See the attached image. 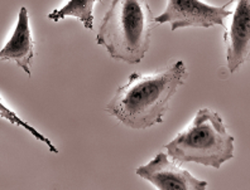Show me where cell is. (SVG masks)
<instances>
[{
  "label": "cell",
  "instance_id": "cell-3",
  "mask_svg": "<svg viewBox=\"0 0 250 190\" xmlns=\"http://www.w3.org/2000/svg\"><path fill=\"white\" fill-rule=\"evenodd\" d=\"M165 148L172 160L178 164L196 163L220 169L234 157V137L216 112L201 109L192 124Z\"/></svg>",
  "mask_w": 250,
  "mask_h": 190
},
{
  "label": "cell",
  "instance_id": "cell-6",
  "mask_svg": "<svg viewBox=\"0 0 250 190\" xmlns=\"http://www.w3.org/2000/svg\"><path fill=\"white\" fill-rule=\"evenodd\" d=\"M236 3L229 29L224 34L226 63L231 73L250 58V0H234Z\"/></svg>",
  "mask_w": 250,
  "mask_h": 190
},
{
  "label": "cell",
  "instance_id": "cell-7",
  "mask_svg": "<svg viewBox=\"0 0 250 190\" xmlns=\"http://www.w3.org/2000/svg\"><path fill=\"white\" fill-rule=\"evenodd\" d=\"M1 60H13L27 75L31 76L34 59V40L32 37L28 10L23 6L19 12L17 27L12 38L0 52Z\"/></svg>",
  "mask_w": 250,
  "mask_h": 190
},
{
  "label": "cell",
  "instance_id": "cell-1",
  "mask_svg": "<svg viewBox=\"0 0 250 190\" xmlns=\"http://www.w3.org/2000/svg\"><path fill=\"white\" fill-rule=\"evenodd\" d=\"M185 78L186 66L182 60L149 76L133 73L128 82L116 90L106 111L134 130L152 127L162 122L169 101Z\"/></svg>",
  "mask_w": 250,
  "mask_h": 190
},
{
  "label": "cell",
  "instance_id": "cell-8",
  "mask_svg": "<svg viewBox=\"0 0 250 190\" xmlns=\"http://www.w3.org/2000/svg\"><path fill=\"white\" fill-rule=\"evenodd\" d=\"M99 0H70L61 9H55L48 14V19L60 21L67 17H75L86 29L94 28V5Z\"/></svg>",
  "mask_w": 250,
  "mask_h": 190
},
{
  "label": "cell",
  "instance_id": "cell-5",
  "mask_svg": "<svg viewBox=\"0 0 250 190\" xmlns=\"http://www.w3.org/2000/svg\"><path fill=\"white\" fill-rule=\"evenodd\" d=\"M135 172L161 190H204L208 188V181L195 178L181 168L177 161L169 160L166 152L157 154L149 163L139 166Z\"/></svg>",
  "mask_w": 250,
  "mask_h": 190
},
{
  "label": "cell",
  "instance_id": "cell-2",
  "mask_svg": "<svg viewBox=\"0 0 250 190\" xmlns=\"http://www.w3.org/2000/svg\"><path fill=\"white\" fill-rule=\"evenodd\" d=\"M154 23L148 0H113L99 27L96 43L114 59L141 63L149 49Z\"/></svg>",
  "mask_w": 250,
  "mask_h": 190
},
{
  "label": "cell",
  "instance_id": "cell-9",
  "mask_svg": "<svg viewBox=\"0 0 250 190\" xmlns=\"http://www.w3.org/2000/svg\"><path fill=\"white\" fill-rule=\"evenodd\" d=\"M1 110H3V111H1V117H8V120L12 121V122H14V124H18V125L21 124V125H23V126H25V127H27V129H28V130L31 131V133H33L34 136H36L37 139H40V140H42V141H44V142H46V144H47V145L49 146V148L52 149L53 152H57V150H56V148H53L52 144H51V141H49L48 139H46V137H43V136L41 135V133H37V131L34 130L33 127H31V126H29V125L24 124V122H23V121L19 120V118L17 117L16 115H13L12 112L8 111V110H5V107H4V105H1Z\"/></svg>",
  "mask_w": 250,
  "mask_h": 190
},
{
  "label": "cell",
  "instance_id": "cell-4",
  "mask_svg": "<svg viewBox=\"0 0 250 190\" xmlns=\"http://www.w3.org/2000/svg\"><path fill=\"white\" fill-rule=\"evenodd\" d=\"M231 1L224 6H214L202 3L201 0H168L166 10L156 17L154 20L159 24L169 23L172 32L187 27L211 28L224 25L225 18L231 14V12L226 10Z\"/></svg>",
  "mask_w": 250,
  "mask_h": 190
}]
</instances>
